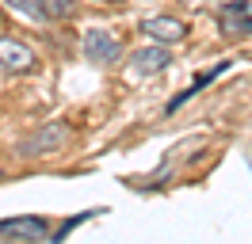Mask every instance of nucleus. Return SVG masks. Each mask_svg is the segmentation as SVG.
<instances>
[{
	"label": "nucleus",
	"mask_w": 252,
	"mask_h": 244,
	"mask_svg": "<svg viewBox=\"0 0 252 244\" xmlns=\"http://www.w3.org/2000/svg\"><path fill=\"white\" fill-rule=\"evenodd\" d=\"M65 141H69V122H42L27 141H19V156H54V152H62Z\"/></svg>",
	"instance_id": "obj_1"
},
{
	"label": "nucleus",
	"mask_w": 252,
	"mask_h": 244,
	"mask_svg": "<svg viewBox=\"0 0 252 244\" xmlns=\"http://www.w3.org/2000/svg\"><path fill=\"white\" fill-rule=\"evenodd\" d=\"M0 237L12 244H42L50 237V221L38 214H19V217H0Z\"/></svg>",
	"instance_id": "obj_2"
},
{
	"label": "nucleus",
	"mask_w": 252,
	"mask_h": 244,
	"mask_svg": "<svg viewBox=\"0 0 252 244\" xmlns=\"http://www.w3.org/2000/svg\"><path fill=\"white\" fill-rule=\"evenodd\" d=\"M80 50H84V61H92V65H111V61H119V54H123L119 38H115L111 30H103V27L88 30L84 42H80Z\"/></svg>",
	"instance_id": "obj_3"
},
{
	"label": "nucleus",
	"mask_w": 252,
	"mask_h": 244,
	"mask_svg": "<svg viewBox=\"0 0 252 244\" xmlns=\"http://www.w3.org/2000/svg\"><path fill=\"white\" fill-rule=\"evenodd\" d=\"M142 30L160 46H172V42L188 38V23L176 19V15H149V19H142Z\"/></svg>",
	"instance_id": "obj_4"
},
{
	"label": "nucleus",
	"mask_w": 252,
	"mask_h": 244,
	"mask_svg": "<svg viewBox=\"0 0 252 244\" xmlns=\"http://www.w3.org/2000/svg\"><path fill=\"white\" fill-rule=\"evenodd\" d=\"M218 23L229 38H245L252 34V12H249V0H229L218 8Z\"/></svg>",
	"instance_id": "obj_5"
},
{
	"label": "nucleus",
	"mask_w": 252,
	"mask_h": 244,
	"mask_svg": "<svg viewBox=\"0 0 252 244\" xmlns=\"http://www.w3.org/2000/svg\"><path fill=\"white\" fill-rule=\"evenodd\" d=\"M0 69H4V73H27V69H34L31 46H23V42H16V38H4V34H0Z\"/></svg>",
	"instance_id": "obj_6"
},
{
	"label": "nucleus",
	"mask_w": 252,
	"mask_h": 244,
	"mask_svg": "<svg viewBox=\"0 0 252 244\" xmlns=\"http://www.w3.org/2000/svg\"><path fill=\"white\" fill-rule=\"evenodd\" d=\"M168 61H172V58H168V50H164L160 42H153V46H145V50H138L130 65H134V73H142V76H153V73H160V69H164Z\"/></svg>",
	"instance_id": "obj_7"
},
{
	"label": "nucleus",
	"mask_w": 252,
	"mask_h": 244,
	"mask_svg": "<svg viewBox=\"0 0 252 244\" xmlns=\"http://www.w3.org/2000/svg\"><path fill=\"white\" fill-rule=\"evenodd\" d=\"M225 69H229V61H218L214 69H206V73H199V76H195V84H191L188 92H180V95H176L172 103H168V111H180V107L188 103V99H195V95H199V92H203L206 84H210V80H218V76L225 73Z\"/></svg>",
	"instance_id": "obj_8"
},
{
	"label": "nucleus",
	"mask_w": 252,
	"mask_h": 244,
	"mask_svg": "<svg viewBox=\"0 0 252 244\" xmlns=\"http://www.w3.org/2000/svg\"><path fill=\"white\" fill-rule=\"evenodd\" d=\"M38 12H42V19H69L77 12V4L73 0H38Z\"/></svg>",
	"instance_id": "obj_9"
},
{
	"label": "nucleus",
	"mask_w": 252,
	"mask_h": 244,
	"mask_svg": "<svg viewBox=\"0 0 252 244\" xmlns=\"http://www.w3.org/2000/svg\"><path fill=\"white\" fill-rule=\"evenodd\" d=\"M95 214H103V210H84V214H77V217H69V221H65V225L58 229L54 237H46V241H50V244H62L65 237L73 233V229H77V225H84V221H88V217H95Z\"/></svg>",
	"instance_id": "obj_10"
},
{
	"label": "nucleus",
	"mask_w": 252,
	"mask_h": 244,
	"mask_svg": "<svg viewBox=\"0 0 252 244\" xmlns=\"http://www.w3.org/2000/svg\"><path fill=\"white\" fill-rule=\"evenodd\" d=\"M4 8L19 12L23 19H42V12H38V0H4Z\"/></svg>",
	"instance_id": "obj_11"
}]
</instances>
